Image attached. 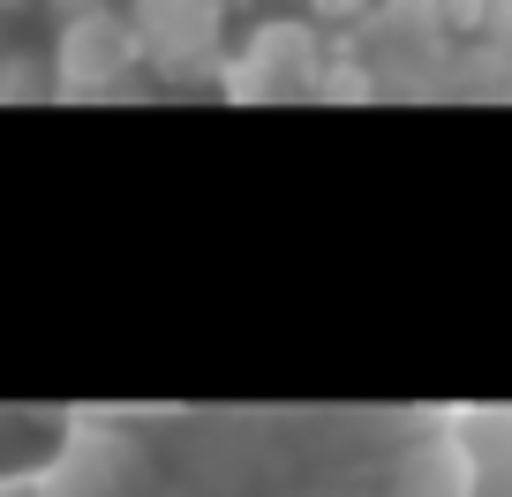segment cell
Listing matches in <instances>:
<instances>
[{
  "mask_svg": "<svg viewBox=\"0 0 512 497\" xmlns=\"http://www.w3.org/2000/svg\"><path fill=\"white\" fill-rule=\"evenodd\" d=\"M0 46H8V38H0Z\"/></svg>",
  "mask_w": 512,
  "mask_h": 497,
  "instance_id": "cell-9",
  "label": "cell"
},
{
  "mask_svg": "<svg viewBox=\"0 0 512 497\" xmlns=\"http://www.w3.org/2000/svg\"><path fill=\"white\" fill-rule=\"evenodd\" d=\"M98 8H121V0H46V16L68 23V16H98Z\"/></svg>",
  "mask_w": 512,
  "mask_h": 497,
  "instance_id": "cell-7",
  "label": "cell"
},
{
  "mask_svg": "<svg viewBox=\"0 0 512 497\" xmlns=\"http://www.w3.org/2000/svg\"><path fill=\"white\" fill-rule=\"evenodd\" d=\"M23 8H31V0H0V16H23Z\"/></svg>",
  "mask_w": 512,
  "mask_h": 497,
  "instance_id": "cell-8",
  "label": "cell"
},
{
  "mask_svg": "<svg viewBox=\"0 0 512 497\" xmlns=\"http://www.w3.org/2000/svg\"><path fill=\"white\" fill-rule=\"evenodd\" d=\"M121 23L159 76H219L226 61V0H121Z\"/></svg>",
  "mask_w": 512,
  "mask_h": 497,
  "instance_id": "cell-4",
  "label": "cell"
},
{
  "mask_svg": "<svg viewBox=\"0 0 512 497\" xmlns=\"http://www.w3.org/2000/svg\"><path fill=\"white\" fill-rule=\"evenodd\" d=\"M38 98H53V76H46V53L0 46V106H38Z\"/></svg>",
  "mask_w": 512,
  "mask_h": 497,
  "instance_id": "cell-5",
  "label": "cell"
},
{
  "mask_svg": "<svg viewBox=\"0 0 512 497\" xmlns=\"http://www.w3.org/2000/svg\"><path fill=\"white\" fill-rule=\"evenodd\" d=\"M46 76H53V98L68 106H98V98H128L144 83V53L128 38L121 8H98V16H68L53 31V53H46Z\"/></svg>",
  "mask_w": 512,
  "mask_h": 497,
  "instance_id": "cell-2",
  "label": "cell"
},
{
  "mask_svg": "<svg viewBox=\"0 0 512 497\" xmlns=\"http://www.w3.org/2000/svg\"><path fill=\"white\" fill-rule=\"evenodd\" d=\"M324 61H332V38L309 16H264L249 31V46L219 61V83L234 98H317Z\"/></svg>",
  "mask_w": 512,
  "mask_h": 497,
  "instance_id": "cell-3",
  "label": "cell"
},
{
  "mask_svg": "<svg viewBox=\"0 0 512 497\" xmlns=\"http://www.w3.org/2000/svg\"><path fill=\"white\" fill-rule=\"evenodd\" d=\"M475 38H490L497 53H512V0H482V16H475Z\"/></svg>",
  "mask_w": 512,
  "mask_h": 497,
  "instance_id": "cell-6",
  "label": "cell"
},
{
  "mask_svg": "<svg viewBox=\"0 0 512 497\" xmlns=\"http://www.w3.org/2000/svg\"><path fill=\"white\" fill-rule=\"evenodd\" d=\"M347 53L369 68L377 91L430 98V91H445L452 31L437 16V0H369L362 16L347 23Z\"/></svg>",
  "mask_w": 512,
  "mask_h": 497,
  "instance_id": "cell-1",
  "label": "cell"
}]
</instances>
